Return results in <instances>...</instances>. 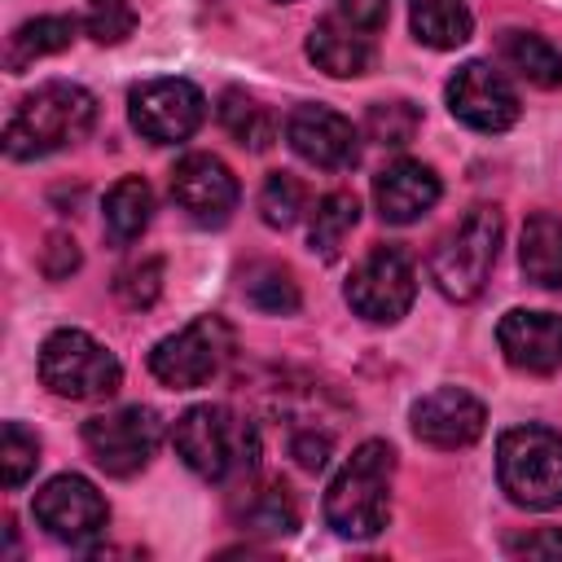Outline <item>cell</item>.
Returning a JSON list of instances; mask_svg holds the SVG:
<instances>
[{"label":"cell","mask_w":562,"mask_h":562,"mask_svg":"<svg viewBox=\"0 0 562 562\" xmlns=\"http://www.w3.org/2000/svg\"><path fill=\"white\" fill-rule=\"evenodd\" d=\"M97 123V97L79 83L53 79L26 92L9 123H4V154L26 162V158H48L75 140H83Z\"/></svg>","instance_id":"1"},{"label":"cell","mask_w":562,"mask_h":562,"mask_svg":"<svg viewBox=\"0 0 562 562\" xmlns=\"http://www.w3.org/2000/svg\"><path fill=\"white\" fill-rule=\"evenodd\" d=\"M391 479H395V448L382 439H364L325 492V522L347 540H369L391 518Z\"/></svg>","instance_id":"2"},{"label":"cell","mask_w":562,"mask_h":562,"mask_svg":"<svg viewBox=\"0 0 562 562\" xmlns=\"http://www.w3.org/2000/svg\"><path fill=\"white\" fill-rule=\"evenodd\" d=\"M176 452L198 479H228L237 470H250L259 457V435L246 417H237L224 404H198L176 422Z\"/></svg>","instance_id":"3"},{"label":"cell","mask_w":562,"mask_h":562,"mask_svg":"<svg viewBox=\"0 0 562 562\" xmlns=\"http://www.w3.org/2000/svg\"><path fill=\"white\" fill-rule=\"evenodd\" d=\"M501 250V211L474 206L461 215L457 228H448L430 250V281L443 299L470 303L483 294L492 263Z\"/></svg>","instance_id":"4"},{"label":"cell","mask_w":562,"mask_h":562,"mask_svg":"<svg viewBox=\"0 0 562 562\" xmlns=\"http://www.w3.org/2000/svg\"><path fill=\"white\" fill-rule=\"evenodd\" d=\"M496 479L522 509L562 505V435L549 426H514L496 443Z\"/></svg>","instance_id":"5"},{"label":"cell","mask_w":562,"mask_h":562,"mask_svg":"<svg viewBox=\"0 0 562 562\" xmlns=\"http://www.w3.org/2000/svg\"><path fill=\"white\" fill-rule=\"evenodd\" d=\"M40 382L61 400H110L123 364L83 329H53L40 347Z\"/></svg>","instance_id":"6"},{"label":"cell","mask_w":562,"mask_h":562,"mask_svg":"<svg viewBox=\"0 0 562 562\" xmlns=\"http://www.w3.org/2000/svg\"><path fill=\"white\" fill-rule=\"evenodd\" d=\"M228 351H233L228 325L220 316H198L184 329H176V334L154 342L149 373L171 391H193V386H206L224 369Z\"/></svg>","instance_id":"7"},{"label":"cell","mask_w":562,"mask_h":562,"mask_svg":"<svg viewBox=\"0 0 562 562\" xmlns=\"http://www.w3.org/2000/svg\"><path fill=\"white\" fill-rule=\"evenodd\" d=\"M417 299V272L413 259L400 246H373L347 281V303L356 316L373 325H395Z\"/></svg>","instance_id":"8"},{"label":"cell","mask_w":562,"mask_h":562,"mask_svg":"<svg viewBox=\"0 0 562 562\" xmlns=\"http://www.w3.org/2000/svg\"><path fill=\"white\" fill-rule=\"evenodd\" d=\"M158 439H162V422H158L154 408H140V404H127V408H114V413H101V417L83 422L88 457L114 479H127V474L145 470L149 457L158 452Z\"/></svg>","instance_id":"9"},{"label":"cell","mask_w":562,"mask_h":562,"mask_svg":"<svg viewBox=\"0 0 562 562\" xmlns=\"http://www.w3.org/2000/svg\"><path fill=\"white\" fill-rule=\"evenodd\" d=\"M132 127L154 145L189 140L206 119V97L189 79H149L127 97Z\"/></svg>","instance_id":"10"},{"label":"cell","mask_w":562,"mask_h":562,"mask_svg":"<svg viewBox=\"0 0 562 562\" xmlns=\"http://www.w3.org/2000/svg\"><path fill=\"white\" fill-rule=\"evenodd\" d=\"M31 509H35V522H40L53 540L75 544V549L88 544V540H97V536L105 531V522H110L105 496H101L83 474H57V479H48V483L35 492Z\"/></svg>","instance_id":"11"},{"label":"cell","mask_w":562,"mask_h":562,"mask_svg":"<svg viewBox=\"0 0 562 562\" xmlns=\"http://www.w3.org/2000/svg\"><path fill=\"white\" fill-rule=\"evenodd\" d=\"M448 110L474 132H505L518 123V92L492 61H465L448 79Z\"/></svg>","instance_id":"12"},{"label":"cell","mask_w":562,"mask_h":562,"mask_svg":"<svg viewBox=\"0 0 562 562\" xmlns=\"http://www.w3.org/2000/svg\"><path fill=\"white\" fill-rule=\"evenodd\" d=\"M171 198L176 206L202 224V228H220L228 224V215L237 211V176L215 158V154H184L171 167Z\"/></svg>","instance_id":"13"},{"label":"cell","mask_w":562,"mask_h":562,"mask_svg":"<svg viewBox=\"0 0 562 562\" xmlns=\"http://www.w3.org/2000/svg\"><path fill=\"white\" fill-rule=\"evenodd\" d=\"M285 140H290V149L303 162L325 167V171L356 167V158H360V132L351 127L347 114H338L329 105H299V110H290Z\"/></svg>","instance_id":"14"},{"label":"cell","mask_w":562,"mask_h":562,"mask_svg":"<svg viewBox=\"0 0 562 562\" xmlns=\"http://www.w3.org/2000/svg\"><path fill=\"white\" fill-rule=\"evenodd\" d=\"M408 422H413V435L430 448H465L483 435L487 408L461 386H435L413 404Z\"/></svg>","instance_id":"15"},{"label":"cell","mask_w":562,"mask_h":562,"mask_svg":"<svg viewBox=\"0 0 562 562\" xmlns=\"http://www.w3.org/2000/svg\"><path fill=\"white\" fill-rule=\"evenodd\" d=\"M501 356L522 373H558L562 369V316L514 307L496 325Z\"/></svg>","instance_id":"16"},{"label":"cell","mask_w":562,"mask_h":562,"mask_svg":"<svg viewBox=\"0 0 562 562\" xmlns=\"http://www.w3.org/2000/svg\"><path fill=\"white\" fill-rule=\"evenodd\" d=\"M439 176L417 158H395L373 176V202L386 224H413L439 202Z\"/></svg>","instance_id":"17"},{"label":"cell","mask_w":562,"mask_h":562,"mask_svg":"<svg viewBox=\"0 0 562 562\" xmlns=\"http://www.w3.org/2000/svg\"><path fill=\"white\" fill-rule=\"evenodd\" d=\"M307 57L334 79H356L373 66V40L347 18H321L307 35Z\"/></svg>","instance_id":"18"},{"label":"cell","mask_w":562,"mask_h":562,"mask_svg":"<svg viewBox=\"0 0 562 562\" xmlns=\"http://www.w3.org/2000/svg\"><path fill=\"white\" fill-rule=\"evenodd\" d=\"M505 70H514L518 79L536 83V88H562V53L536 35V31H501V44H496Z\"/></svg>","instance_id":"19"},{"label":"cell","mask_w":562,"mask_h":562,"mask_svg":"<svg viewBox=\"0 0 562 562\" xmlns=\"http://www.w3.org/2000/svg\"><path fill=\"white\" fill-rule=\"evenodd\" d=\"M518 263H522L527 281H536L544 290H562V220L558 215H531L522 224Z\"/></svg>","instance_id":"20"},{"label":"cell","mask_w":562,"mask_h":562,"mask_svg":"<svg viewBox=\"0 0 562 562\" xmlns=\"http://www.w3.org/2000/svg\"><path fill=\"white\" fill-rule=\"evenodd\" d=\"M408 26L426 48H461L474 31L465 0H408Z\"/></svg>","instance_id":"21"},{"label":"cell","mask_w":562,"mask_h":562,"mask_svg":"<svg viewBox=\"0 0 562 562\" xmlns=\"http://www.w3.org/2000/svg\"><path fill=\"white\" fill-rule=\"evenodd\" d=\"M70 40H75V18L48 13V18H35V22H22V26L9 35L4 66H9L13 75H22L31 61H40V57H48V53L70 48Z\"/></svg>","instance_id":"22"},{"label":"cell","mask_w":562,"mask_h":562,"mask_svg":"<svg viewBox=\"0 0 562 562\" xmlns=\"http://www.w3.org/2000/svg\"><path fill=\"white\" fill-rule=\"evenodd\" d=\"M149 220H154V193H149V184L140 176H123L105 193V233L119 246H127V241H136L149 228Z\"/></svg>","instance_id":"23"},{"label":"cell","mask_w":562,"mask_h":562,"mask_svg":"<svg viewBox=\"0 0 562 562\" xmlns=\"http://www.w3.org/2000/svg\"><path fill=\"white\" fill-rule=\"evenodd\" d=\"M356 220H360V202H356V193H347V189L325 193V198L316 202V211H312V228H307V246H312V255L334 259V255L342 250L347 233L356 228Z\"/></svg>","instance_id":"24"},{"label":"cell","mask_w":562,"mask_h":562,"mask_svg":"<svg viewBox=\"0 0 562 562\" xmlns=\"http://www.w3.org/2000/svg\"><path fill=\"white\" fill-rule=\"evenodd\" d=\"M241 294L250 307H259L268 316L299 312V285H294L290 268H281V263H250L241 272Z\"/></svg>","instance_id":"25"},{"label":"cell","mask_w":562,"mask_h":562,"mask_svg":"<svg viewBox=\"0 0 562 562\" xmlns=\"http://www.w3.org/2000/svg\"><path fill=\"white\" fill-rule=\"evenodd\" d=\"M220 123H224V132H228L237 145L268 149V140H272V119H268V110H263L255 97L237 92V88H228V92L220 97Z\"/></svg>","instance_id":"26"},{"label":"cell","mask_w":562,"mask_h":562,"mask_svg":"<svg viewBox=\"0 0 562 562\" xmlns=\"http://www.w3.org/2000/svg\"><path fill=\"white\" fill-rule=\"evenodd\" d=\"M417 127H422V110H417L413 101H404V97L373 101V105L364 110V136L378 140V145L400 149V145H408V140L417 136Z\"/></svg>","instance_id":"27"},{"label":"cell","mask_w":562,"mask_h":562,"mask_svg":"<svg viewBox=\"0 0 562 562\" xmlns=\"http://www.w3.org/2000/svg\"><path fill=\"white\" fill-rule=\"evenodd\" d=\"M303 206H307V189H303L299 176L272 171L263 180V189H259V215H263L268 228H290L303 215Z\"/></svg>","instance_id":"28"},{"label":"cell","mask_w":562,"mask_h":562,"mask_svg":"<svg viewBox=\"0 0 562 562\" xmlns=\"http://www.w3.org/2000/svg\"><path fill=\"white\" fill-rule=\"evenodd\" d=\"M241 522H246L250 531H259V536H290V531L299 527V514H294L285 487H263V492H255V496L246 501Z\"/></svg>","instance_id":"29"},{"label":"cell","mask_w":562,"mask_h":562,"mask_svg":"<svg viewBox=\"0 0 562 562\" xmlns=\"http://www.w3.org/2000/svg\"><path fill=\"white\" fill-rule=\"evenodd\" d=\"M40 465V439L22 426V422H4V435H0V474H4V487H22Z\"/></svg>","instance_id":"30"},{"label":"cell","mask_w":562,"mask_h":562,"mask_svg":"<svg viewBox=\"0 0 562 562\" xmlns=\"http://www.w3.org/2000/svg\"><path fill=\"white\" fill-rule=\"evenodd\" d=\"M83 26L97 44H123L136 31V9L132 0H88Z\"/></svg>","instance_id":"31"},{"label":"cell","mask_w":562,"mask_h":562,"mask_svg":"<svg viewBox=\"0 0 562 562\" xmlns=\"http://www.w3.org/2000/svg\"><path fill=\"white\" fill-rule=\"evenodd\" d=\"M114 290H119V299H123L127 307H149V303L158 299V290H162V263H158V259L127 263V268L119 272V281H114Z\"/></svg>","instance_id":"32"},{"label":"cell","mask_w":562,"mask_h":562,"mask_svg":"<svg viewBox=\"0 0 562 562\" xmlns=\"http://www.w3.org/2000/svg\"><path fill=\"white\" fill-rule=\"evenodd\" d=\"M329 448H334V439L321 430H294L290 435V457L303 465V470H325V461H329Z\"/></svg>","instance_id":"33"},{"label":"cell","mask_w":562,"mask_h":562,"mask_svg":"<svg viewBox=\"0 0 562 562\" xmlns=\"http://www.w3.org/2000/svg\"><path fill=\"white\" fill-rule=\"evenodd\" d=\"M338 13H342L351 26H360V31H382L391 4H386V0H338Z\"/></svg>","instance_id":"34"},{"label":"cell","mask_w":562,"mask_h":562,"mask_svg":"<svg viewBox=\"0 0 562 562\" xmlns=\"http://www.w3.org/2000/svg\"><path fill=\"white\" fill-rule=\"evenodd\" d=\"M79 268V250H75V241L70 237H48V255H44V272L53 277V281H61L66 272H75Z\"/></svg>","instance_id":"35"},{"label":"cell","mask_w":562,"mask_h":562,"mask_svg":"<svg viewBox=\"0 0 562 562\" xmlns=\"http://www.w3.org/2000/svg\"><path fill=\"white\" fill-rule=\"evenodd\" d=\"M514 553H527V558H540V553L562 558V531H558V527H549V531L522 536V540H514Z\"/></svg>","instance_id":"36"}]
</instances>
